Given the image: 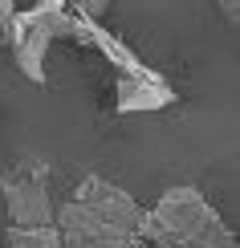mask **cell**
<instances>
[{"label": "cell", "instance_id": "cell-1", "mask_svg": "<svg viewBox=\"0 0 240 248\" xmlns=\"http://www.w3.org/2000/svg\"><path fill=\"white\" fill-rule=\"evenodd\" d=\"M143 240L151 248H236L232 228L195 187H171L147 212Z\"/></svg>", "mask_w": 240, "mask_h": 248}, {"label": "cell", "instance_id": "cell-2", "mask_svg": "<svg viewBox=\"0 0 240 248\" xmlns=\"http://www.w3.org/2000/svg\"><path fill=\"white\" fill-rule=\"evenodd\" d=\"M0 191H4L8 228H49V224H53L57 200H53V191H49L45 167H37V163H20L16 171L4 175Z\"/></svg>", "mask_w": 240, "mask_h": 248}, {"label": "cell", "instance_id": "cell-3", "mask_svg": "<svg viewBox=\"0 0 240 248\" xmlns=\"http://www.w3.org/2000/svg\"><path fill=\"white\" fill-rule=\"evenodd\" d=\"M53 228H57V236H61L65 248H151L143 236L114 228V224H106L102 216H94L90 208H81L78 200H61L57 203Z\"/></svg>", "mask_w": 240, "mask_h": 248}, {"label": "cell", "instance_id": "cell-4", "mask_svg": "<svg viewBox=\"0 0 240 248\" xmlns=\"http://www.w3.org/2000/svg\"><path fill=\"white\" fill-rule=\"evenodd\" d=\"M69 200H78L81 208H90L94 216H102L106 224H114V228H122V232L143 236V228H147V212H143L122 187H114L110 179L86 175V179L74 187V195H69Z\"/></svg>", "mask_w": 240, "mask_h": 248}, {"label": "cell", "instance_id": "cell-5", "mask_svg": "<svg viewBox=\"0 0 240 248\" xmlns=\"http://www.w3.org/2000/svg\"><path fill=\"white\" fill-rule=\"evenodd\" d=\"M167 102H175L171 86L151 74L147 65L139 69H127V74L118 78V110L122 114H147V110H163Z\"/></svg>", "mask_w": 240, "mask_h": 248}, {"label": "cell", "instance_id": "cell-6", "mask_svg": "<svg viewBox=\"0 0 240 248\" xmlns=\"http://www.w3.org/2000/svg\"><path fill=\"white\" fill-rule=\"evenodd\" d=\"M8 244L13 248H65L57 228H8Z\"/></svg>", "mask_w": 240, "mask_h": 248}, {"label": "cell", "instance_id": "cell-7", "mask_svg": "<svg viewBox=\"0 0 240 248\" xmlns=\"http://www.w3.org/2000/svg\"><path fill=\"white\" fill-rule=\"evenodd\" d=\"M69 8H74V16H81V20H90V25H98L102 16H106V8L114 4V0H65Z\"/></svg>", "mask_w": 240, "mask_h": 248}, {"label": "cell", "instance_id": "cell-8", "mask_svg": "<svg viewBox=\"0 0 240 248\" xmlns=\"http://www.w3.org/2000/svg\"><path fill=\"white\" fill-rule=\"evenodd\" d=\"M13 20H16L13 0H0V49H4V45H8V37H13Z\"/></svg>", "mask_w": 240, "mask_h": 248}, {"label": "cell", "instance_id": "cell-9", "mask_svg": "<svg viewBox=\"0 0 240 248\" xmlns=\"http://www.w3.org/2000/svg\"><path fill=\"white\" fill-rule=\"evenodd\" d=\"M216 4H220L224 25H236V20H240V0H216Z\"/></svg>", "mask_w": 240, "mask_h": 248}]
</instances>
